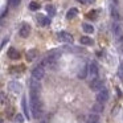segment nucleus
Listing matches in <instances>:
<instances>
[{"label": "nucleus", "instance_id": "nucleus-7", "mask_svg": "<svg viewBox=\"0 0 123 123\" xmlns=\"http://www.w3.org/2000/svg\"><path fill=\"white\" fill-rule=\"evenodd\" d=\"M57 37H58V40L62 41V43H73V36L68 32H58Z\"/></svg>", "mask_w": 123, "mask_h": 123}, {"label": "nucleus", "instance_id": "nucleus-25", "mask_svg": "<svg viewBox=\"0 0 123 123\" xmlns=\"http://www.w3.org/2000/svg\"><path fill=\"white\" fill-rule=\"evenodd\" d=\"M118 74H119V78L122 80V82H123V65H120V66H119V70H118Z\"/></svg>", "mask_w": 123, "mask_h": 123}, {"label": "nucleus", "instance_id": "nucleus-14", "mask_svg": "<svg viewBox=\"0 0 123 123\" xmlns=\"http://www.w3.org/2000/svg\"><path fill=\"white\" fill-rule=\"evenodd\" d=\"M102 111H103V105L97 102V103L93 106V114H97V115H98V114H101Z\"/></svg>", "mask_w": 123, "mask_h": 123}, {"label": "nucleus", "instance_id": "nucleus-22", "mask_svg": "<svg viewBox=\"0 0 123 123\" xmlns=\"http://www.w3.org/2000/svg\"><path fill=\"white\" fill-rule=\"evenodd\" d=\"M46 12L49 13V16H54L56 15V8L53 6H46Z\"/></svg>", "mask_w": 123, "mask_h": 123}, {"label": "nucleus", "instance_id": "nucleus-28", "mask_svg": "<svg viewBox=\"0 0 123 123\" xmlns=\"http://www.w3.org/2000/svg\"><path fill=\"white\" fill-rule=\"evenodd\" d=\"M78 1H80V3H82V4H86V3H87V0H78Z\"/></svg>", "mask_w": 123, "mask_h": 123}, {"label": "nucleus", "instance_id": "nucleus-5", "mask_svg": "<svg viewBox=\"0 0 123 123\" xmlns=\"http://www.w3.org/2000/svg\"><path fill=\"white\" fill-rule=\"evenodd\" d=\"M102 85H103V81L101 80V78H98V77H95V78H93L91 80V82H90V89L91 90H94V91H99L102 89Z\"/></svg>", "mask_w": 123, "mask_h": 123}, {"label": "nucleus", "instance_id": "nucleus-31", "mask_svg": "<svg viewBox=\"0 0 123 123\" xmlns=\"http://www.w3.org/2000/svg\"><path fill=\"white\" fill-rule=\"evenodd\" d=\"M89 1H91V3H93V1H94V0H89Z\"/></svg>", "mask_w": 123, "mask_h": 123}, {"label": "nucleus", "instance_id": "nucleus-20", "mask_svg": "<svg viewBox=\"0 0 123 123\" xmlns=\"http://www.w3.org/2000/svg\"><path fill=\"white\" fill-rule=\"evenodd\" d=\"M82 29L85 31L86 33H93V32H94V27H93V25H90V24H86V23L82 25Z\"/></svg>", "mask_w": 123, "mask_h": 123}, {"label": "nucleus", "instance_id": "nucleus-1", "mask_svg": "<svg viewBox=\"0 0 123 123\" xmlns=\"http://www.w3.org/2000/svg\"><path fill=\"white\" fill-rule=\"evenodd\" d=\"M31 110H32V117L33 118H40L43 112V103L40 101V94L31 93Z\"/></svg>", "mask_w": 123, "mask_h": 123}, {"label": "nucleus", "instance_id": "nucleus-17", "mask_svg": "<svg viewBox=\"0 0 123 123\" xmlns=\"http://www.w3.org/2000/svg\"><path fill=\"white\" fill-rule=\"evenodd\" d=\"M21 107H23V111H24V115H25L27 118H29V112H28V106H27V98H25V97H23Z\"/></svg>", "mask_w": 123, "mask_h": 123}, {"label": "nucleus", "instance_id": "nucleus-18", "mask_svg": "<svg viewBox=\"0 0 123 123\" xmlns=\"http://www.w3.org/2000/svg\"><path fill=\"white\" fill-rule=\"evenodd\" d=\"M77 15H78V9H77V8H72V9H69V11H68L66 17L70 20V19H74Z\"/></svg>", "mask_w": 123, "mask_h": 123}, {"label": "nucleus", "instance_id": "nucleus-6", "mask_svg": "<svg viewBox=\"0 0 123 123\" xmlns=\"http://www.w3.org/2000/svg\"><path fill=\"white\" fill-rule=\"evenodd\" d=\"M87 73L91 75V78L98 77V73H99L98 65H97L95 62H90V64H89V66H87Z\"/></svg>", "mask_w": 123, "mask_h": 123}, {"label": "nucleus", "instance_id": "nucleus-2", "mask_svg": "<svg viewBox=\"0 0 123 123\" xmlns=\"http://www.w3.org/2000/svg\"><path fill=\"white\" fill-rule=\"evenodd\" d=\"M44 74H45V66H44L43 64H38L37 66L33 68V70H32V78L40 81L41 78L44 77Z\"/></svg>", "mask_w": 123, "mask_h": 123}, {"label": "nucleus", "instance_id": "nucleus-10", "mask_svg": "<svg viewBox=\"0 0 123 123\" xmlns=\"http://www.w3.org/2000/svg\"><path fill=\"white\" fill-rule=\"evenodd\" d=\"M20 36H21V37H28V36H29V33H31V27L28 24H24L23 25L21 28H20Z\"/></svg>", "mask_w": 123, "mask_h": 123}, {"label": "nucleus", "instance_id": "nucleus-9", "mask_svg": "<svg viewBox=\"0 0 123 123\" xmlns=\"http://www.w3.org/2000/svg\"><path fill=\"white\" fill-rule=\"evenodd\" d=\"M8 89L13 93H20L21 91V85H20L17 81H12V82L8 83Z\"/></svg>", "mask_w": 123, "mask_h": 123}, {"label": "nucleus", "instance_id": "nucleus-8", "mask_svg": "<svg viewBox=\"0 0 123 123\" xmlns=\"http://www.w3.org/2000/svg\"><path fill=\"white\" fill-rule=\"evenodd\" d=\"M40 90H41V85H40V81L32 78L31 81V93H35V94H40Z\"/></svg>", "mask_w": 123, "mask_h": 123}, {"label": "nucleus", "instance_id": "nucleus-13", "mask_svg": "<svg viewBox=\"0 0 123 123\" xmlns=\"http://www.w3.org/2000/svg\"><path fill=\"white\" fill-rule=\"evenodd\" d=\"M8 57H9L11 60H17V58L20 57V53H19V52H17L15 48H11V49L8 50Z\"/></svg>", "mask_w": 123, "mask_h": 123}, {"label": "nucleus", "instance_id": "nucleus-3", "mask_svg": "<svg viewBox=\"0 0 123 123\" xmlns=\"http://www.w3.org/2000/svg\"><path fill=\"white\" fill-rule=\"evenodd\" d=\"M109 98H110V93H109V90L107 89H102V90H99V93L97 94V102L98 103H106L107 101H109Z\"/></svg>", "mask_w": 123, "mask_h": 123}, {"label": "nucleus", "instance_id": "nucleus-23", "mask_svg": "<svg viewBox=\"0 0 123 123\" xmlns=\"http://www.w3.org/2000/svg\"><path fill=\"white\" fill-rule=\"evenodd\" d=\"M38 8H40V4L36 3V1H32V3L29 4V9H31V11H37Z\"/></svg>", "mask_w": 123, "mask_h": 123}, {"label": "nucleus", "instance_id": "nucleus-16", "mask_svg": "<svg viewBox=\"0 0 123 123\" xmlns=\"http://www.w3.org/2000/svg\"><path fill=\"white\" fill-rule=\"evenodd\" d=\"M86 123H99V117L97 114H90L86 119Z\"/></svg>", "mask_w": 123, "mask_h": 123}, {"label": "nucleus", "instance_id": "nucleus-21", "mask_svg": "<svg viewBox=\"0 0 123 123\" xmlns=\"http://www.w3.org/2000/svg\"><path fill=\"white\" fill-rule=\"evenodd\" d=\"M86 75H87V66H83L82 69L80 70V73H78V77L80 78H86Z\"/></svg>", "mask_w": 123, "mask_h": 123}, {"label": "nucleus", "instance_id": "nucleus-30", "mask_svg": "<svg viewBox=\"0 0 123 123\" xmlns=\"http://www.w3.org/2000/svg\"><path fill=\"white\" fill-rule=\"evenodd\" d=\"M0 123H4V122H3V119H1V118H0Z\"/></svg>", "mask_w": 123, "mask_h": 123}, {"label": "nucleus", "instance_id": "nucleus-24", "mask_svg": "<svg viewBox=\"0 0 123 123\" xmlns=\"http://www.w3.org/2000/svg\"><path fill=\"white\" fill-rule=\"evenodd\" d=\"M16 122L17 123H23V122H24V117H23L21 114H17L16 115Z\"/></svg>", "mask_w": 123, "mask_h": 123}, {"label": "nucleus", "instance_id": "nucleus-27", "mask_svg": "<svg viewBox=\"0 0 123 123\" xmlns=\"http://www.w3.org/2000/svg\"><path fill=\"white\" fill-rule=\"evenodd\" d=\"M4 98H6V95H4L3 93H0V101H3Z\"/></svg>", "mask_w": 123, "mask_h": 123}, {"label": "nucleus", "instance_id": "nucleus-4", "mask_svg": "<svg viewBox=\"0 0 123 123\" xmlns=\"http://www.w3.org/2000/svg\"><path fill=\"white\" fill-rule=\"evenodd\" d=\"M111 32L115 37H120L122 36V32H123V28H122V24L120 21H114L111 25Z\"/></svg>", "mask_w": 123, "mask_h": 123}, {"label": "nucleus", "instance_id": "nucleus-12", "mask_svg": "<svg viewBox=\"0 0 123 123\" xmlns=\"http://www.w3.org/2000/svg\"><path fill=\"white\" fill-rule=\"evenodd\" d=\"M111 17L114 19V21H120V13L117 6H111Z\"/></svg>", "mask_w": 123, "mask_h": 123}, {"label": "nucleus", "instance_id": "nucleus-15", "mask_svg": "<svg viewBox=\"0 0 123 123\" xmlns=\"http://www.w3.org/2000/svg\"><path fill=\"white\" fill-rule=\"evenodd\" d=\"M36 56H37V50H36V49H31V50L27 52V60L28 61H33V60L36 58Z\"/></svg>", "mask_w": 123, "mask_h": 123}, {"label": "nucleus", "instance_id": "nucleus-29", "mask_svg": "<svg viewBox=\"0 0 123 123\" xmlns=\"http://www.w3.org/2000/svg\"><path fill=\"white\" fill-rule=\"evenodd\" d=\"M120 43H123V36H122V37H120Z\"/></svg>", "mask_w": 123, "mask_h": 123}, {"label": "nucleus", "instance_id": "nucleus-19", "mask_svg": "<svg viewBox=\"0 0 123 123\" xmlns=\"http://www.w3.org/2000/svg\"><path fill=\"white\" fill-rule=\"evenodd\" d=\"M80 41L83 45H91V44H93V40H91L90 37H87V36H82V37L80 38Z\"/></svg>", "mask_w": 123, "mask_h": 123}, {"label": "nucleus", "instance_id": "nucleus-11", "mask_svg": "<svg viewBox=\"0 0 123 123\" xmlns=\"http://www.w3.org/2000/svg\"><path fill=\"white\" fill-rule=\"evenodd\" d=\"M37 23L40 25H43V27H46V25L50 24V20H49V17H45L44 15H38L37 16Z\"/></svg>", "mask_w": 123, "mask_h": 123}, {"label": "nucleus", "instance_id": "nucleus-26", "mask_svg": "<svg viewBox=\"0 0 123 123\" xmlns=\"http://www.w3.org/2000/svg\"><path fill=\"white\" fill-rule=\"evenodd\" d=\"M20 1H21V0H9L11 6H13V7H17V6L20 4Z\"/></svg>", "mask_w": 123, "mask_h": 123}]
</instances>
